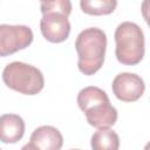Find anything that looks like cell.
<instances>
[{"label": "cell", "instance_id": "2", "mask_svg": "<svg viewBox=\"0 0 150 150\" xmlns=\"http://www.w3.org/2000/svg\"><path fill=\"white\" fill-rule=\"evenodd\" d=\"M116 42V59L120 63L135 66L144 56L145 43L142 28L135 22L124 21L120 23L114 34Z\"/></svg>", "mask_w": 150, "mask_h": 150}, {"label": "cell", "instance_id": "8", "mask_svg": "<svg viewBox=\"0 0 150 150\" xmlns=\"http://www.w3.org/2000/svg\"><path fill=\"white\" fill-rule=\"evenodd\" d=\"M30 143L40 150H61L63 137L59 129L52 125H41L30 135Z\"/></svg>", "mask_w": 150, "mask_h": 150}, {"label": "cell", "instance_id": "7", "mask_svg": "<svg viewBox=\"0 0 150 150\" xmlns=\"http://www.w3.org/2000/svg\"><path fill=\"white\" fill-rule=\"evenodd\" d=\"M87 122L97 129L109 128L117 121V110L110 104L109 98L98 101L83 110Z\"/></svg>", "mask_w": 150, "mask_h": 150}, {"label": "cell", "instance_id": "6", "mask_svg": "<svg viewBox=\"0 0 150 150\" xmlns=\"http://www.w3.org/2000/svg\"><path fill=\"white\" fill-rule=\"evenodd\" d=\"M40 29L47 41L53 43H60L68 39L70 33V22L66 15L50 12L42 14L40 21Z\"/></svg>", "mask_w": 150, "mask_h": 150}, {"label": "cell", "instance_id": "10", "mask_svg": "<svg viewBox=\"0 0 150 150\" xmlns=\"http://www.w3.org/2000/svg\"><path fill=\"white\" fill-rule=\"evenodd\" d=\"M90 144L93 150H118L120 137L110 128H102L93 134Z\"/></svg>", "mask_w": 150, "mask_h": 150}, {"label": "cell", "instance_id": "4", "mask_svg": "<svg viewBox=\"0 0 150 150\" xmlns=\"http://www.w3.org/2000/svg\"><path fill=\"white\" fill-rule=\"evenodd\" d=\"M33 32L25 25H0V57L27 48L33 42Z\"/></svg>", "mask_w": 150, "mask_h": 150}, {"label": "cell", "instance_id": "1", "mask_svg": "<svg viewBox=\"0 0 150 150\" xmlns=\"http://www.w3.org/2000/svg\"><path fill=\"white\" fill-rule=\"evenodd\" d=\"M75 49L79 56V70L84 75H94L104 62L107 35L97 27L86 28L77 35Z\"/></svg>", "mask_w": 150, "mask_h": 150}, {"label": "cell", "instance_id": "11", "mask_svg": "<svg viewBox=\"0 0 150 150\" xmlns=\"http://www.w3.org/2000/svg\"><path fill=\"white\" fill-rule=\"evenodd\" d=\"M80 6L82 12L89 15H107L115 11L116 0H81Z\"/></svg>", "mask_w": 150, "mask_h": 150}, {"label": "cell", "instance_id": "13", "mask_svg": "<svg viewBox=\"0 0 150 150\" xmlns=\"http://www.w3.org/2000/svg\"><path fill=\"white\" fill-rule=\"evenodd\" d=\"M21 150H40V149H39V148H36L33 143H30V142H29V143L25 144V145L21 148Z\"/></svg>", "mask_w": 150, "mask_h": 150}, {"label": "cell", "instance_id": "5", "mask_svg": "<svg viewBox=\"0 0 150 150\" xmlns=\"http://www.w3.org/2000/svg\"><path fill=\"white\" fill-rule=\"evenodd\" d=\"M112 93L123 102H135L142 97L145 90L143 79L135 73H121L112 80Z\"/></svg>", "mask_w": 150, "mask_h": 150}, {"label": "cell", "instance_id": "14", "mask_svg": "<svg viewBox=\"0 0 150 150\" xmlns=\"http://www.w3.org/2000/svg\"><path fill=\"white\" fill-rule=\"evenodd\" d=\"M70 150H80V149H70Z\"/></svg>", "mask_w": 150, "mask_h": 150}, {"label": "cell", "instance_id": "9", "mask_svg": "<svg viewBox=\"0 0 150 150\" xmlns=\"http://www.w3.org/2000/svg\"><path fill=\"white\" fill-rule=\"evenodd\" d=\"M25 134V122L16 114L0 116V141L6 144L19 142Z\"/></svg>", "mask_w": 150, "mask_h": 150}, {"label": "cell", "instance_id": "12", "mask_svg": "<svg viewBox=\"0 0 150 150\" xmlns=\"http://www.w3.org/2000/svg\"><path fill=\"white\" fill-rule=\"evenodd\" d=\"M40 8H41V13L42 14L55 12V13H61V14H63V15H66L68 18L70 12H71V2L69 0L42 1L41 5H40Z\"/></svg>", "mask_w": 150, "mask_h": 150}, {"label": "cell", "instance_id": "3", "mask_svg": "<svg viewBox=\"0 0 150 150\" xmlns=\"http://www.w3.org/2000/svg\"><path fill=\"white\" fill-rule=\"evenodd\" d=\"M2 81L8 88L25 95H36L45 87L41 70L20 61L11 62L4 68Z\"/></svg>", "mask_w": 150, "mask_h": 150}, {"label": "cell", "instance_id": "15", "mask_svg": "<svg viewBox=\"0 0 150 150\" xmlns=\"http://www.w3.org/2000/svg\"><path fill=\"white\" fill-rule=\"evenodd\" d=\"M0 150H1V149H0Z\"/></svg>", "mask_w": 150, "mask_h": 150}]
</instances>
